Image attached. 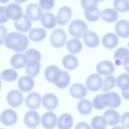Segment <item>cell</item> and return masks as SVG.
Returning a JSON list of instances; mask_svg holds the SVG:
<instances>
[{
    "label": "cell",
    "mask_w": 129,
    "mask_h": 129,
    "mask_svg": "<svg viewBox=\"0 0 129 129\" xmlns=\"http://www.w3.org/2000/svg\"><path fill=\"white\" fill-rule=\"evenodd\" d=\"M29 43L26 36L15 32L8 33L5 41V45L7 48L18 53L25 51L28 46Z\"/></svg>",
    "instance_id": "obj_1"
},
{
    "label": "cell",
    "mask_w": 129,
    "mask_h": 129,
    "mask_svg": "<svg viewBox=\"0 0 129 129\" xmlns=\"http://www.w3.org/2000/svg\"><path fill=\"white\" fill-rule=\"evenodd\" d=\"M88 29L86 23L83 20L76 19L70 24L68 30L70 34L74 37L80 38Z\"/></svg>",
    "instance_id": "obj_2"
},
{
    "label": "cell",
    "mask_w": 129,
    "mask_h": 129,
    "mask_svg": "<svg viewBox=\"0 0 129 129\" xmlns=\"http://www.w3.org/2000/svg\"><path fill=\"white\" fill-rule=\"evenodd\" d=\"M67 40V35L64 30L61 28L54 30L50 38L52 45L54 47L60 48L65 44Z\"/></svg>",
    "instance_id": "obj_3"
},
{
    "label": "cell",
    "mask_w": 129,
    "mask_h": 129,
    "mask_svg": "<svg viewBox=\"0 0 129 129\" xmlns=\"http://www.w3.org/2000/svg\"><path fill=\"white\" fill-rule=\"evenodd\" d=\"M4 8L6 17L9 20H17L21 18L23 14L21 7L17 4H9L7 6H4Z\"/></svg>",
    "instance_id": "obj_4"
},
{
    "label": "cell",
    "mask_w": 129,
    "mask_h": 129,
    "mask_svg": "<svg viewBox=\"0 0 129 129\" xmlns=\"http://www.w3.org/2000/svg\"><path fill=\"white\" fill-rule=\"evenodd\" d=\"M25 65V72L27 74L34 78L39 73L41 68L40 61L41 60L36 58H27Z\"/></svg>",
    "instance_id": "obj_5"
},
{
    "label": "cell",
    "mask_w": 129,
    "mask_h": 129,
    "mask_svg": "<svg viewBox=\"0 0 129 129\" xmlns=\"http://www.w3.org/2000/svg\"><path fill=\"white\" fill-rule=\"evenodd\" d=\"M102 77L97 74L89 76L86 81V85L88 90L92 91L99 90L102 87L103 84Z\"/></svg>",
    "instance_id": "obj_6"
},
{
    "label": "cell",
    "mask_w": 129,
    "mask_h": 129,
    "mask_svg": "<svg viewBox=\"0 0 129 129\" xmlns=\"http://www.w3.org/2000/svg\"><path fill=\"white\" fill-rule=\"evenodd\" d=\"M7 100L10 105L15 108L19 107L22 104L24 99L21 92L17 90L13 89L8 93Z\"/></svg>",
    "instance_id": "obj_7"
},
{
    "label": "cell",
    "mask_w": 129,
    "mask_h": 129,
    "mask_svg": "<svg viewBox=\"0 0 129 129\" xmlns=\"http://www.w3.org/2000/svg\"><path fill=\"white\" fill-rule=\"evenodd\" d=\"M110 103V98L108 92L98 95L92 101L93 107L99 110L102 109L107 107H109Z\"/></svg>",
    "instance_id": "obj_8"
},
{
    "label": "cell",
    "mask_w": 129,
    "mask_h": 129,
    "mask_svg": "<svg viewBox=\"0 0 129 129\" xmlns=\"http://www.w3.org/2000/svg\"><path fill=\"white\" fill-rule=\"evenodd\" d=\"M72 15L71 8L67 6H63L58 10L56 18L58 24L64 25L69 21Z\"/></svg>",
    "instance_id": "obj_9"
},
{
    "label": "cell",
    "mask_w": 129,
    "mask_h": 129,
    "mask_svg": "<svg viewBox=\"0 0 129 129\" xmlns=\"http://www.w3.org/2000/svg\"><path fill=\"white\" fill-rule=\"evenodd\" d=\"M17 119V113L11 109H7L4 110L1 115V122L7 126L13 125L16 123Z\"/></svg>",
    "instance_id": "obj_10"
},
{
    "label": "cell",
    "mask_w": 129,
    "mask_h": 129,
    "mask_svg": "<svg viewBox=\"0 0 129 129\" xmlns=\"http://www.w3.org/2000/svg\"><path fill=\"white\" fill-rule=\"evenodd\" d=\"M26 13L28 17L32 21H37L41 19L43 11L38 4L32 3L27 6Z\"/></svg>",
    "instance_id": "obj_11"
},
{
    "label": "cell",
    "mask_w": 129,
    "mask_h": 129,
    "mask_svg": "<svg viewBox=\"0 0 129 129\" xmlns=\"http://www.w3.org/2000/svg\"><path fill=\"white\" fill-rule=\"evenodd\" d=\"M24 121L28 127L35 128L39 125L40 118L39 114L35 111L30 110L27 112L24 117Z\"/></svg>",
    "instance_id": "obj_12"
},
{
    "label": "cell",
    "mask_w": 129,
    "mask_h": 129,
    "mask_svg": "<svg viewBox=\"0 0 129 129\" xmlns=\"http://www.w3.org/2000/svg\"><path fill=\"white\" fill-rule=\"evenodd\" d=\"M41 97L38 93L33 92L29 93L25 100L26 105L29 108L33 110L38 109L41 103Z\"/></svg>",
    "instance_id": "obj_13"
},
{
    "label": "cell",
    "mask_w": 129,
    "mask_h": 129,
    "mask_svg": "<svg viewBox=\"0 0 129 129\" xmlns=\"http://www.w3.org/2000/svg\"><path fill=\"white\" fill-rule=\"evenodd\" d=\"M57 120V117L53 112L48 111L42 116L41 122L43 126L46 128L52 129L56 126Z\"/></svg>",
    "instance_id": "obj_14"
},
{
    "label": "cell",
    "mask_w": 129,
    "mask_h": 129,
    "mask_svg": "<svg viewBox=\"0 0 129 129\" xmlns=\"http://www.w3.org/2000/svg\"><path fill=\"white\" fill-rule=\"evenodd\" d=\"M96 69L97 72L100 75L107 76L112 74L114 72L115 67L111 61L104 60L97 64Z\"/></svg>",
    "instance_id": "obj_15"
},
{
    "label": "cell",
    "mask_w": 129,
    "mask_h": 129,
    "mask_svg": "<svg viewBox=\"0 0 129 129\" xmlns=\"http://www.w3.org/2000/svg\"><path fill=\"white\" fill-rule=\"evenodd\" d=\"M30 19L27 15L23 14L19 19L14 21L15 28L20 32H27L30 29L32 26V22Z\"/></svg>",
    "instance_id": "obj_16"
},
{
    "label": "cell",
    "mask_w": 129,
    "mask_h": 129,
    "mask_svg": "<svg viewBox=\"0 0 129 129\" xmlns=\"http://www.w3.org/2000/svg\"><path fill=\"white\" fill-rule=\"evenodd\" d=\"M61 70L57 66L51 65L45 69L44 76L46 79L49 82L54 83L59 78Z\"/></svg>",
    "instance_id": "obj_17"
},
{
    "label": "cell",
    "mask_w": 129,
    "mask_h": 129,
    "mask_svg": "<svg viewBox=\"0 0 129 129\" xmlns=\"http://www.w3.org/2000/svg\"><path fill=\"white\" fill-rule=\"evenodd\" d=\"M42 104L46 109L53 110L58 106V101L57 97L54 94L48 93L45 94L42 99Z\"/></svg>",
    "instance_id": "obj_18"
},
{
    "label": "cell",
    "mask_w": 129,
    "mask_h": 129,
    "mask_svg": "<svg viewBox=\"0 0 129 129\" xmlns=\"http://www.w3.org/2000/svg\"><path fill=\"white\" fill-rule=\"evenodd\" d=\"M87 90L85 86L79 83L73 84L70 89L71 95L75 98L81 99L85 97L87 94Z\"/></svg>",
    "instance_id": "obj_19"
},
{
    "label": "cell",
    "mask_w": 129,
    "mask_h": 129,
    "mask_svg": "<svg viewBox=\"0 0 129 129\" xmlns=\"http://www.w3.org/2000/svg\"><path fill=\"white\" fill-rule=\"evenodd\" d=\"M19 89L23 92H27L31 90L35 85L33 79L31 77L26 75L20 77L18 82Z\"/></svg>",
    "instance_id": "obj_20"
},
{
    "label": "cell",
    "mask_w": 129,
    "mask_h": 129,
    "mask_svg": "<svg viewBox=\"0 0 129 129\" xmlns=\"http://www.w3.org/2000/svg\"><path fill=\"white\" fill-rule=\"evenodd\" d=\"M116 32L120 37L125 38L129 37V22L124 19H120L116 23Z\"/></svg>",
    "instance_id": "obj_21"
},
{
    "label": "cell",
    "mask_w": 129,
    "mask_h": 129,
    "mask_svg": "<svg viewBox=\"0 0 129 129\" xmlns=\"http://www.w3.org/2000/svg\"><path fill=\"white\" fill-rule=\"evenodd\" d=\"M83 39L85 45L90 48L97 47L100 41L99 38L97 34L91 31L85 33L83 35Z\"/></svg>",
    "instance_id": "obj_22"
},
{
    "label": "cell",
    "mask_w": 129,
    "mask_h": 129,
    "mask_svg": "<svg viewBox=\"0 0 129 129\" xmlns=\"http://www.w3.org/2000/svg\"><path fill=\"white\" fill-rule=\"evenodd\" d=\"M27 61V57L25 54L17 53L11 57L10 63L14 68L19 69L25 66Z\"/></svg>",
    "instance_id": "obj_23"
},
{
    "label": "cell",
    "mask_w": 129,
    "mask_h": 129,
    "mask_svg": "<svg viewBox=\"0 0 129 129\" xmlns=\"http://www.w3.org/2000/svg\"><path fill=\"white\" fill-rule=\"evenodd\" d=\"M102 42L103 45L105 47L108 49H112L116 46L118 42V39L115 34L110 33L106 34L103 36Z\"/></svg>",
    "instance_id": "obj_24"
},
{
    "label": "cell",
    "mask_w": 129,
    "mask_h": 129,
    "mask_svg": "<svg viewBox=\"0 0 129 129\" xmlns=\"http://www.w3.org/2000/svg\"><path fill=\"white\" fill-rule=\"evenodd\" d=\"M73 123V118L70 114H63L59 117L57 126L58 128L69 129L72 127Z\"/></svg>",
    "instance_id": "obj_25"
},
{
    "label": "cell",
    "mask_w": 129,
    "mask_h": 129,
    "mask_svg": "<svg viewBox=\"0 0 129 129\" xmlns=\"http://www.w3.org/2000/svg\"><path fill=\"white\" fill-rule=\"evenodd\" d=\"M103 116L109 125L114 126L117 124L119 122L120 115L118 112L115 110L109 109L106 110L104 113Z\"/></svg>",
    "instance_id": "obj_26"
},
{
    "label": "cell",
    "mask_w": 129,
    "mask_h": 129,
    "mask_svg": "<svg viewBox=\"0 0 129 129\" xmlns=\"http://www.w3.org/2000/svg\"><path fill=\"white\" fill-rule=\"evenodd\" d=\"M41 23L45 28L51 29L54 28L56 25V18L51 13L45 12L42 15L41 19Z\"/></svg>",
    "instance_id": "obj_27"
},
{
    "label": "cell",
    "mask_w": 129,
    "mask_h": 129,
    "mask_svg": "<svg viewBox=\"0 0 129 129\" xmlns=\"http://www.w3.org/2000/svg\"><path fill=\"white\" fill-rule=\"evenodd\" d=\"M62 63L64 67L67 69L72 70L75 69L77 67L78 62V60L74 55L68 54L63 57Z\"/></svg>",
    "instance_id": "obj_28"
},
{
    "label": "cell",
    "mask_w": 129,
    "mask_h": 129,
    "mask_svg": "<svg viewBox=\"0 0 129 129\" xmlns=\"http://www.w3.org/2000/svg\"><path fill=\"white\" fill-rule=\"evenodd\" d=\"M46 36L45 30L41 28H35L31 29L29 31V37L32 41L39 42L44 40Z\"/></svg>",
    "instance_id": "obj_29"
},
{
    "label": "cell",
    "mask_w": 129,
    "mask_h": 129,
    "mask_svg": "<svg viewBox=\"0 0 129 129\" xmlns=\"http://www.w3.org/2000/svg\"><path fill=\"white\" fill-rule=\"evenodd\" d=\"M84 10V15L88 21L94 22L100 18L101 12L97 6L92 7Z\"/></svg>",
    "instance_id": "obj_30"
},
{
    "label": "cell",
    "mask_w": 129,
    "mask_h": 129,
    "mask_svg": "<svg viewBox=\"0 0 129 129\" xmlns=\"http://www.w3.org/2000/svg\"><path fill=\"white\" fill-rule=\"evenodd\" d=\"M101 18L104 21L107 22H113L116 21L118 18L117 12L114 9L107 8L102 12Z\"/></svg>",
    "instance_id": "obj_31"
},
{
    "label": "cell",
    "mask_w": 129,
    "mask_h": 129,
    "mask_svg": "<svg viewBox=\"0 0 129 129\" xmlns=\"http://www.w3.org/2000/svg\"><path fill=\"white\" fill-rule=\"evenodd\" d=\"M66 47L70 53L76 54L81 51L82 48V45L79 40L74 38L68 41L66 43Z\"/></svg>",
    "instance_id": "obj_32"
},
{
    "label": "cell",
    "mask_w": 129,
    "mask_h": 129,
    "mask_svg": "<svg viewBox=\"0 0 129 129\" xmlns=\"http://www.w3.org/2000/svg\"><path fill=\"white\" fill-rule=\"evenodd\" d=\"M92 108L91 102L85 99L81 100L78 103L77 109L78 112L83 115H87L91 112Z\"/></svg>",
    "instance_id": "obj_33"
},
{
    "label": "cell",
    "mask_w": 129,
    "mask_h": 129,
    "mask_svg": "<svg viewBox=\"0 0 129 129\" xmlns=\"http://www.w3.org/2000/svg\"><path fill=\"white\" fill-rule=\"evenodd\" d=\"M70 81V77L68 73L65 71L61 70L59 78L54 84L58 88L63 89L68 86Z\"/></svg>",
    "instance_id": "obj_34"
},
{
    "label": "cell",
    "mask_w": 129,
    "mask_h": 129,
    "mask_svg": "<svg viewBox=\"0 0 129 129\" xmlns=\"http://www.w3.org/2000/svg\"><path fill=\"white\" fill-rule=\"evenodd\" d=\"M117 86L121 90L129 89V74L125 73L120 75L117 79Z\"/></svg>",
    "instance_id": "obj_35"
},
{
    "label": "cell",
    "mask_w": 129,
    "mask_h": 129,
    "mask_svg": "<svg viewBox=\"0 0 129 129\" xmlns=\"http://www.w3.org/2000/svg\"><path fill=\"white\" fill-rule=\"evenodd\" d=\"M1 78L7 82H13L18 78L17 72L13 69H7L3 71L1 74Z\"/></svg>",
    "instance_id": "obj_36"
},
{
    "label": "cell",
    "mask_w": 129,
    "mask_h": 129,
    "mask_svg": "<svg viewBox=\"0 0 129 129\" xmlns=\"http://www.w3.org/2000/svg\"><path fill=\"white\" fill-rule=\"evenodd\" d=\"M129 56V50L125 47H121L117 48L115 51L114 58L116 61L118 62L119 63H121L122 60H123L126 57Z\"/></svg>",
    "instance_id": "obj_37"
},
{
    "label": "cell",
    "mask_w": 129,
    "mask_h": 129,
    "mask_svg": "<svg viewBox=\"0 0 129 129\" xmlns=\"http://www.w3.org/2000/svg\"><path fill=\"white\" fill-rule=\"evenodd\" d=\"M107 122L104 117L100 115L94 117L91 121V124L94 129H105L106 126Z\"/></svg>",
    "instance_id": "obj_38"
},
{
    "label": "cell",
    "mask_w": 129,
    "mask_h": 129,
    "mask_svg": "<svg viewBox=\"0 0 129 129\" xmlns=\"http://www.w3.org/2000/svg\"><path fill=\"white\" fill-rule=\"evenodd\" d=\"M114 9L120 12H126L129 11L128 0H114L113 2Z\"/></svg>",
    "instance_id": "obj_39"
},
{
    "label": "cell",
    "mask_w": 129,
    "mask_h": 129,
    "mask_svg": "<svg viewBox=\"0 0 129 129\" xmlns=\"http://www.w3.org/2000/svg\"><path fill=\"white\" fill-rule=\"evenodd\" d=\"M116 85V79L113 76L110 75L106 76L105 78L102 90L107 92L114 88Z\"/></svg>",
    "instance_id": "obj_40"
},
{
    "label": "cell",
    "mask_w": 129,
    "mask_h": 129,
    "mask_svg": "<svg viewBox=\"0 0 129 129\" xmlns=\"http://www.w3.org/2000/svg\"><path fill=\"white\" fill-rule=\"evenodd\" d=\"M110 98V103L109 107L112 108H117L120 105L121 101L120 95L114 91L108 92Z\"/></svg>",
    "instance_id": "obj_41"
},
{
    "label": "cell",
    "mask_w": 129,
    "mask_h": 129,
    "mask_svg": "<svg viewBox=\"0 0 129 129\" xmlns=\"http://www.w3.org/2000/svg\"><path fill=\"white\" fill-rule=\"evenodd\" d=\"M55 0H40V7L45 11H49L52 9L54 5Z\"/></svg>",
    "instance_id": "obj_42"
},
{
    "label": "cell",
    "mask_w": 129,
    "mask_h": 129,
    "mask_svg": "<svg viewBox=\"0 0 129 129\" xmlns=\"http://www.w3.org/2000/svg\"><path fill=\"white\" fill-rule=\"evenodd\" d=\"M98 1L97 0H81V4L84 9L89 7L97 6Z\"/></svg>",
    "instance_id": "obj_43"
},
{
    "label": "cell",
    "mask_w": 129,
    "mask_h": 129,
    "mask_svg": "<svg viewBox=\"0 0 129 129\" xmlns=\"http://www.w3.org/2000/svg\"><path fill=\"white\" fill-rule=\"evenodd\" d=\"M120 123L125 128H129V112L124 113L121 116Z\"/></svg>",
    "instance_id": "obj_44"
},
{
    "label": "cell",
    "mask_w": 129,
    "mask_h": 129,
    "mask_svg": "<svg viewBox=\"0 0 129 129\" xmlns=\"http://www.w3.org/2000/svg\"><path fill=\"white\" fill-rule=\"evenodd\" d=\"M5 14L4 8V6L0 7V23H4L8 20Z\"/></svg>",
    "instance_id": "obj_45"
},
{
    "label": "cell",
    "mask_w": 129,
    "mask_h": 129,
    "mask_svg": "<svg viewBox=\"0 0 129 129\" xmlns=\"http://www.w3.org/2000/svg\"><path fill=\"white\" fill-rule=\"evenodd\" d=\"M76 128H91L90 126L86 122H80L76 125Z\"/></svg>",
    "instance_id": "obj_46"
},
{
    "label": "cell",
    "mask_w": 129,
    "mask_h": 129,
    "mask_svg": "<svg viewBox=\"0 0 129 129\" xmlns=\"http://www.w3.org/2000/svg\"><path fill=\"white\" fill-rule=\"evenodd\" d=\"M122 64L125 71L129 73V56L126 57L123 60Z\"/></svg>",
    "instance_id": "obj_47"
},
{
    "label": "cell",
    "mask_w": 129,
    "mask_h": 129,
    "mask_svg": "<svg viewBox=\"0 0 129 129\" xmlns=\"http://www.w3.org/2000/svg\"><path fill=\"white\" fill-rule=\"evenodd\" d=\"M121 94L125 99L129 100V89L125 90H121Z\"/></svg>",
    "instance_id": "obj_48"
},
{
    "label": "cell",
    "mask_w": 129,
    "mask_h": 129,
    "mask_svg": "<svg viewBox=\"0 0 129 129\" xmlns=\"http://www.w3.org/2000/svg\"><path fill=\"white\" fill-rule=\"evenodd\" d=\"M16 2L18 3H22L26 2L27 0H14Z\"/></svg>",
    "instance_id": "obj_49"
},
{
    "label": "cell",
    "mask_w": 129,
    "mask_h": 129,
    "mask_svg": "<svg viewBox=\"0 0 129 129\" xmlns=\"http://www.w3.org/2000/svg\"><path fill=\"white\" fill-rule=\"evenodd\" d=\"M9 0H0V2L2 3H6L8 2Z\"/></svg>",
    "instance_id": "obj_50"
},
{
    "label": "cell",
    "mask_w": 129,
    "mask_h": 129,
    "mask_svg": "<svg viewBox=\"0 0 129 129\" xmlns=\"http://www.w3.org/2000/svg\"><path fill=\"white\" fill-rule=\"evenodd\" d=\"M97 1L99 2V1H103L105 0H97Z\"/></svg>",
    "instance_id": "obj_51"
}]
</instances>
